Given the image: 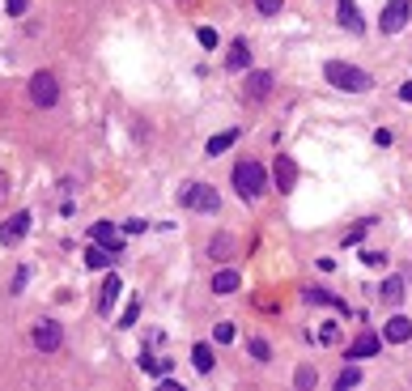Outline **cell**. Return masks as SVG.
I'll use <instances>...</instances> for the list:
<instances>
[{
  "mask_svg": "<svg viewBox=\"0 0 412 391\" xmlns=\"http://www.w3.org/2000/svg\"><path fill=\"white\" fill-rule=\"evenodd\" d=\"M323 77H327V85L345 89V94H366V89L374 85V77H370L366 68L345 64V60H327V64H323Z\"/></svg>",
  "mask_w": 412,
  "mask_h": 391,
  "instance_id": "cell-1",
  "label": "cell"
},
{
  "mask_svg": "<svg viewBox=\"0 0 412 391\" xmlns=\"http://www.w3.org/2000/svg\"><path fill=\"white\" fill-rule=\"evenodd\" d=\"M230 179H234V191L242 196V200H259L263 187H268V175H263L259 162H238Z\"/></svg>",
  "mask_w": 412,
  "mask_h": 391,
  "instance_id": "cell-2",
  "label": "cell"
},
{
  "mask_svg": "<svg viewBox=\"0 0 412 391\" xmlns=\"http://www.w3.org/2000/svg\"><path fill=\"white\" fill-rule=\"evenodd\" d=\"M183 209H196V213H217V209H221V196H217V187L187 183V187H183Z\"/></svg>",
  "mask_w": 412,
  "mask_h": 391,
  "instance_id": "cell-3",
  "label": "cell"
},
{
  "mask_svg": "<svg viewBox=\"0 0 412 391\" xmlns=\"http://www.w3.org/2000/svg\"><path fill=\"white\" fill-rule=\"evenodd\" d=\"M412 17V0H387V9L378 13V30L382 34H400Z\"/></svg>",
  "mask_w": 412,
  "mask_h": 391,
  "instance_id": "cell-4",
  "label": "cell"
},
{
  "mask_svg": "<svg viewBox=\"0 0 412 391\" xmlns=\"http://www.w3.org/2000/svg\"><path fill=\"white\" fill-rule=\"evenodd\" d=\"M30 98H34V107H56L60 103L56 72H34V77H30Z\"/></svg>",
  "mask_w": 412,
  "mask_h": 391,
  "instance_id": "cell-5",
  "label": "cell"
},
{
  "mask_svg": "<svg viewBox=\"0 0 412 391\" xmlns=\"http://www.w3.org/2000/svg\"><path fill=\"white\" fill-rule=\"evenodd\" d=\"M60 345H64V328L56 319H39L34 324V349L39 353H56Z\"/></svg>",
  "mask_w": 412,
  "mask_h": 391,
  "instance_id": "cell-6",
  "label": "cell"
},
{
  "mask_svg": "<svg viewBox=\"0 0 412 391\" xmlns=\"http://www.w3.org/2000/svg\"><path fill=\"white\" fill-rule=\"evenodd\" d=\"M272 179H277V191H294V187H298V162L289 158V154H277Z\"/></svg>",
  "mask_w": 412,
  "mask_h": 391,
  "instance_id": "cell-7",
  "label": "cell"
},
{
  "mask_svg": "<svg viewBox=\"0 0 412 391\" xmlns=\"http://www.w3.org/2000/svg\"><path fill=\"white\" fill-rule=\"evenodd\" d=\"M268 94H272V72H251L247 85H242V98H247V103H263Z\"/></svg>",
  "mask_w": 412,
  "mask_h": 391,
  "instance_id": "cell-8",
  "label": "cell"
},
{
  "mask_svg": "<svg viewBox=\"0 0 412 391\" xmlns=\"http://www.w3.org/2000/svg\"><path fill=\"white\" fill-rule=\"evenodd\" d=\"M382 349V336H374V332H361L353 345L345 349V357H353V361H361V357H374Z\"/></svg>",
  "mask_w": 412,
  "mask_h": 391,
  "instance_id": "cell-9",
  "label": "cell"
},
{
  "mask_svg": "<svg viewBox=\"0 0 412 391\" xmlns=\"http://www.w3.org/2000/svg\"><path fill=\"white\" fill-rule=\"evenodd\" d=\"M382 340H387V345H404V340H412V319H408V315H395V319H387Z\"/></svg>",
  "mask_w": 412,
  "mask_h": 391,
  "instance_id": "cell-10",
  "label": "cell"
},
{
  "mask_svg": "<svg viewBox=\"0 0 412 391\" xmlns=\"http://www.w3.org/2000/svg\"><path fill=\"white\" fill-rule=\"evenodd\" d=\"M30 222H34V217H30V213H13V217H9V222H5V226H0V242H17L21 234H26V230H30Z\"/></svg>",
  "mask_w": 412,
  "mask_h": 391,
  "instance_id": "cell-11",
  "label": "cell"
},
{
  "mask_svg": "<svg viewBox=\"0 0 412 391\" xmlns=\"http://www.w3.org/2000/svg\"><path fill=\"white\" fill-rule=\"evenodd\" d=\"M89 238H94V242H102V247H107V251H115V255L124 251V242H119V230H115L111 222H98V226L89 230Z\"/></svg>",
  "mask_w": 412,
  "mask_h": 391,
  "instance_id": "cell-12",
  "label": "cell"
},
{
  "mask_svg": "<svg viewBox=\"0 0 412 391\" xmlns=\"http://www.w3.org/2000/svg\"><path fill=\"white\" fill-rule=\"evenodd\" d=\"M336 17H340V26H349L353 34H366V21H361L353 0H340V5H336Z\"/></svg>",
  "mask_w": 412,
  "mask_h": 391,
  "instance_id": "cell-13",
  "label": "cell"
},
{
  "mask_svg": "<svg viewBox=\"0 0 412 391\" xmlns=\"http://www.w3.org/2000/svg\"><path fill=\"white\" fill-rule=\"evenodd\" d=\"M238 251V242H234V234H217L213 242H208V260H217V264H226L230 255Z\"/></svg>",
  "mask_w": 412,
  "mask_h": 391,
  "instance_id": "cell-14",
  "label": "cell"
},
{
  "mask_svg": "<svg viewBox=\"0 0 412 391\" xmlns=\"http://www.w3.org/2000/svg\"><path fill=\"white\" fill-rule=\"evenodd\" d=\"M247 64H251V47L242 43V39H234V43H230V56H226V68L238 72V68H247Z\"/></svg>",
  "mask_w": 412,
  "mask_h": 391,
  "instance_id": "cell-15",
  "label": "cell"
},
{
  "mask_svg": "<svg viewBox=\"0 0 412 391\" xmlns=\"http://www.w3.org/2000/svg\"><path fill=\"white\" fill-rule=\"evenodd\" d=\"M238 285H242V277L234 273V268H221V273L213 277V293H221V298H226V293H234Z\"/></svg>",
  "mask_w": 412,
  "mask_h": 391,
  "instance_id": "cell-16",
  "label": "cell"
},
{
  "mask_svg": "<svg viewBox=\"0 0 412 391\" xmlns=\"http://www.w3.org/2000/svg\"><path fill=\"white\" fill-rule=\"evenodd\" d=\"M302 298L306 302H319V306H336L340 315H349V306H345V298H332L327 289H302Z\"/></svg>",
  "mask_w": 412,
  "mask_h": 391,
  "instance_id": "cell-17",
  "label": "cell"
},
{
  "mask_svg": "<svg viewBox=\"0 0 412 391\" xmlns=\"http://www.w3.org/2000/svg\"><path fill=\"white\" fill-rule=\"evenodd\" d=\"M119 289H124V281H119V277L111 273V277H107V285H102V293H98V310H102V315H107V310L115 306V298H119Z\"/></svg>",
  "mask_w": 412,
  "mask_h": 391,
  "instance_id": "cell-18",
  "label": "cell"
},
{
  "mask_svg": "<svg viewBox=\"0 0 412 391\" xmlns=\"http://www.w3.org/2000/svg\"><path fill=\"white\" fill-rule=\"evenodd\" d=\"M238 140V128H226V132H217V136H208V145H204V154L213 158V154H226L230 145Z\"/></svg>",
  "mask_w": 412,
  "mask_h": 391,
  "instance_id": "cell-19",
  "label": "cell"
},
{
  "mask_svg": "<svg viewBox=\"0 0 412 391\" xmlns=\"http://www.w3.org/2000/svg\"><path fill=\"white\" fill-rule=\"evenodd\" d=\"M378 298H382L387 306L404 302V277H387V281H382V293H378Z\"/></svg>",
  "mask_w": 412,
  "mask_h": 391,
  "instance_id": "cell-20",
  "label": "cell"
},
{
  "mask_svg": "<svg viewBox=\"0 0 412 391\" xmlns=\"http://www.w3.org/2000/svg\"><path fill=\"white\" fill-rule=\"evenodd\" d=\"M191 366H196V370H200V374H208V370H213V366H217L213 349H208V345H196V349H191Z\"/></svg>",
  "mask_w": 412,
  "mask_h": 391,
  "instance_id": "cell-21",
  "label": "cell"
},
{
  "mask_svg": "<svg viewBox=\"0 0 412 391\" xmlns=\"http://www.w3.org/2000/svg\"><path fill=\"white\" fill-rule=\"evenodd\" d=\"M111 260H115V251H102V242H94V247L85 251V264H89V268H111Z\"/></svg>",
  "mask_w": 412,
  "mask_h": 391,
  "instance_id": "cell-22",
  "label": "cell"
},
{
  "mask_svg": "<svg viewBox=\"0 0 412 391\" xmlns=\"http://www.w3.org/2000/svg\"><path fill=\"white\" fill-rule=\"evenodd\" d=\"M314 383H319V374H314V366H298V370H294V387H298V391H310Z\"/></svg>",
  "mask_w": 412,
  "mask_h": 391,
  "instance_id": "cell-23",
  "label": "cell"
},
{
  "mask_svg": "<svg viewBox=\"0 0 412 391\" xmlns=\"http://www.w3.org/2000/svg\"><path fill=\"white\" fill-rule=\"evenodd\" d=\"M357 383H361V370H357V366H345V370L336 374V391H349V387H357Z\"/></svg>",
  "mask_w": 412,
  "mask_h": 391,
  "instance_id": "cell-24",
  "label": "cell"
},
{
  "mask_svg": "<svg viewBox=\"0 0 412 391\" xmlns=\"http://www.w3.org/2000/svg\"><path fill=\"white\" fill-rule=\"evenodd\" d=\"M140 319V298H132L128 306H124V315H119V328H132Z\"/></svg>",
  "mask_w": 412,
  "mask_h": 391,
  "instance_id": "cell-25",
  "label": "cell"
},
{
  "mask_svg": "<svg viewBox=\"0 0 412 391\" xmlns=\"http://www.w3.org/2000/svg\"><path fill=\"white\" fill-rule=\"evenodd\" d=\"M251 357H255V361H272V349H268V340H259V336H255V340H251Z\"/></svg>",
  "mask_w": 412,
  "mask_h": 391,
  "instance_id": "cell-26",
  "label": "cell"
},
{
  "mask_svg": "<svg viewBox=\"0 0 412 391\" xmlns=\"http://www.w3.org/2000/svg\"><path fill=\"white\" fill-rule=\"evenodd\" d=\"M281 5H285V0H255V9H259L263 17H277V13H281Z\"/></svg>",
  "mask_w": 412,
  "mask_h": 391,
  "instance_id": "cell-27",
  "label": "cell"
},
{
  "mask_svg": "<svg viewBox=\"0 0 412 391\" xmlns=\"http://www.w3.org/2000/svg\"><path fill=\"white\" fill-rule=\"evenodd\" d=\"M26 281H30V268H17V273H13V289H9V293H21V289H26Z\"/></svg>",
  "mask_w": 412,
  "mask_h": 391,
  "instance_id": "cell-28",
  "label": "cell"
},
{
  "mask_svg": "<svg viewBox=\"0 0 412 391\" xmlns=\"http://www.w3.org/2000/svg\"><path fill=\"white\" fill-rule=\"evenodd\" d=\"M196 39H200L204 47H208V52L217 47V30H213V26H200V30H196Z\"/></svg>",
  "mask_w": 412,
  "mask_h": 391,
  "instance_id": "cell-29",
  "label": "cell"
},
{
  "mask_svg": "<svg viewBox=\"0 0 412 391\" xmlns=\"http://www.w3.org/2000/svg\"><path fill=\"white\" fill-rule=\"evenodd\" d=\"M217 340H221V345H230V340H234V324H217V332H213Z\"/></svg>",
  "mask_w": 412,
  "mask_h": 391,
  "instance_id": "cell-30",
  "label": "cell"
},
{
  "mask_svg": "<svg viewBox=\"0 0 412 391\" xmlns=\"http://www.w3.org/2000/svg\"><path fill=\"white\" fill-rule=\"evenodd\" d=\"M5 9H9L13 17H21V13H26V9H30V0H5Z\"/></svg>",
  "mask_w": 412,
  "mask_h": 391,
  "instance_id": "cell-31",
  "label": "cell"
},
{
  "mask_svg": "<svg viewBox=\"0 0 412 391\" xmlns=\"http://www.w3.org/2000/svg\"><path fill=\"white\" fill-rule=\"evenodd\" d=\"M382 260H387L382 251H361V264H366V268H378Z\"/></svg>",
  "mask_w": 412,
  "mask_h": 391,
  "instance_id": "cell-32",
  "label": "cell"
},
{
  "mask_svg": "<svg viewBox=\"0 0 412 391\" xmlns=\"http://www.w3.org/2000/svg\"><path fill=\"white\" fill-rule=\"evenodd\" d=\"M144 230H149V222H140V217L136 222H124V234H144Z\"/></svg>",
  "mask_w": 412,
  "mask_h": 391,
  "instance_id": "cell-33",
  "label": "cell"
},
{
  "mask_svg": "<svg viewBox=\"0 0 412 391\" xmlns=\"http://www.w3.org/2000/svg\"><path fill=\"white\" fill-rule=\"evenodd\" d=\"M400 98H404V103H412V81H408V85H400Z\"/></svg>",
  "mask_w": 412,
  "mask_h": 391,
  "instance_id": "cell-34",
  "label": "cell"
},
{
  "mask_svg": "<svg viewBox=\"0 0 412 391\" xmlns=\"http://www.w3.org/2000/svg\"><path fill=\"white\" fill-rule=\"evenodd\" d=\"M5 187H9V179H5V175H0V191H5Z\"/></svg>",
  "mask_w": 412,
  "mask_h": 391,
  "instance_id": "cell-35",
  "label": "cell"
}]
</instances>
